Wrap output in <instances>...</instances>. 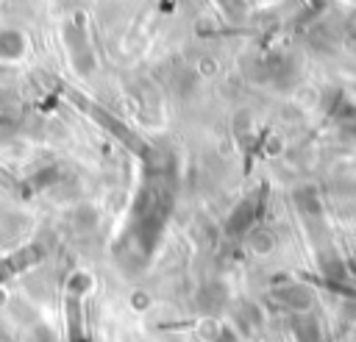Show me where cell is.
<instances>
[{
  "label": "cell",
  "mask_w": 356,
  "mask_h": 342,
  "mask_svg": "<svg viewBox=\"0 0 356 342\" xmlns=\"http://www.w3.org/2000/svg\"><path fill=\"white\" fill-rule=\"evenodd\" d=\"M83 281L86 275L78 272L70 281L67 300H64V317H67V342H81L83 336V323H81V295H83Z\"/></svg>",
  "instance_id": "1"
},
{
  "label": "cell",
  "mask_w": 356,
  "mask_h": 342,
  "mask_svg": "<svg viewBox=\"0 0 356 342\" xmlns=\"http://www.w3.org/2000/svg\"><path fill=\"white\" fill-rule=\"evenodd\" d=\"M275 298H278V303L286 306L289 311H306V309L312 306V295H309L306 289H300V286H284V289L275 292Z\"/></svg>",
  "instance_id": "2"
},
{
  "label": "cell",
  "mask_w": 356,
  "mask_h": 342,
  "mask_svg": "<svg viewBox=\"0 0 356 342\" xmlns=\"http://www.w3.org/2000/svg\"><path fill=\"white\" fill-rule=\"evenodd\" d=\"M39 259V250L36 247H28V250H19L14 259H8V261H3L0 264V281L8 275V272H17V270H22V267H28L31 261H36Z\"/></svg>",
  "instance_id": "3"
},
{
  "label": "cell",
  "mask_w": 356,
  "mask_h": 342,
  "mask_svg": "<svg viewBox=\"0 0 356 342\" xmlns=\"http://www.w3.org/2000/svg\"><path fill=\"white\" fill-rule=\"evenodd\" d=\"M295 339L298 342H323V334H320L314 320H300L295 325Z\"/></svg>",
  "instance_id": "4"
},
{
  "label": "cell",
  "mask_w": 356,
  "mask_h": 342,
  "mask_svg": "<svg viewBox=\"0 0 356 342\" xmlns=\"http://www.w3.org/2000/svg\"><path fill=\"white\" fill-rule=\"evenodd\" d=\"M214 342H236V339H234V334H231V331H225V328H222V331L217 334V339H214Z\"/></svg>",
  "instance_id": "5"
}]
</instances>
